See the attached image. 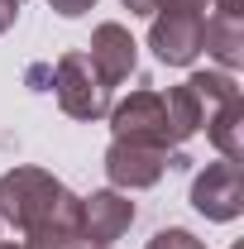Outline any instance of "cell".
Returning a JSON list of instances; mask_svg holds the SVG:
<instances>
[{
	"mask_svg": "<svg viewBox=\"0 0 244 249\" xmlns=\"http://www.w3.org/2000/svg\"><path fill=\"white\" fill-rule=\"evenodd\" d=\"M0 225H15L19 235L48 230V225L82 230V196L67 182H58L48 168L19 163L0 178Z\"/></svg>",
	"mask_w": 244,
	"mask_h": 249,
	"instance_id": "cell-1",
	"label": "cell"
},
{
	"mask_svg": "<svg viewBox=\"0 0 244 249\" xmlns=\"http://www.w3.org/2000/svg\"><path fill=\"white\" fill-rule=\"evenodd\" d=\"M53 96H58V110L72 120H105L110 115V87L96 77V67L87 53H62L53 67Z\"/></svg>",
	"mask_w": 244,
	"mask_h": 249,
	"instance_id": "cell-2",
	"label": "cell"
},
{
	"mask_svg": "<svg viewBox=\"0 0 244 249\" xmlns=\"http://www.w3.org/2000/svg\"><path fill=\"white\" fill-rule=\"evenodd\" d=\"M201 34H206V10L158 5V15H149V48L163 67H192L201 58Z\"/></svg>",
	"mask_w": 244,
	"mask_h": 249,
	"instance_id": "cell-3",
	"label": "cell"
},
{
	"mask_svg": "<svg viewBox=\"0 0 244 249\" xmlns=\"http://www.w3.org/2000/svg\"><path fill=\"white\" fill-rule=\"evenodd\" d=\"M182 163L173 149H158V144H129V139H110L105 149V178L115 192H149L163 182V173Z\"/></svg>",
	"mask_w": 244,
	"mask_h": 249,
	"instance_id": "cell-4",
	"label": "cell"
},
{
	"mask_svg": "<svg viewBox=\"0 0 244 249\" xmlns=\"http://www.w3.org/2000/svg\"><path fill=\"white\" fill-rule=\"evenodd\" d=\"M192 206L196 216L215 220V225H230L244 216V168L230 158H215L206 163L196 178H192Z\"/></svg>",
	"mask_w": 244,
	"mask_h": 249,
	"instance_id": "cell-5",
	"label": "cell"
},
{
	"mask_svg": "<svg viewBox=\"0 0 244 249\" xmlns=\"http://www.w3.org/2000/svg\"><path fill=\"white\" fill-rule=\"evenodd\" d=\"M110 139H129V144H158L173 149L168 139V110H163V91H129L124 101H110Z\"/></svg>",
	"mask_w": 244,
	"mask_h": 249,
	"instance_id": "cell-6",
	"label": "cell"
},
{
	"mask_svg": "<svg viewBox=\"0 0 244 249\" xmlns=\"http://www.w3.org/2000/svg\"><path fill=\"white\" fill-rule=\"evenodd\" d=\"M87 58H91L96 77L115 91L120 82H129V77H134V67H139V43H134V34L124 29L120 19H101V24L91 29Z\"/></svg>",
	"mask_w": 244,
	"mask_h": 249,
	"instance_id": "cell-7",
	"label": "cell"
},
{
	"mask_svg": "<svg viewBox=\"0 0 244 249\" xmlns=\"http://www.w3.org/2000/svg\"><path fill=\"white\" fill-rule=\"evenodd\" d=\"M129 225H134V201H129V192L101 187L91 196H82V240L91 249H110L120 235H129Z\"/></svg>",
	"mask_w": 244,
	"mask_h": 249,
	"instance_id": "cell-8",
	"label": "cell"
},
{
	"mask_svg": "<svg viewBox=\"0 0 244 249\" xmlns=\"http://www.w3.org/2000/svg\"><path fill=\"white\" fill-rule=\"evenodd\" d=\"M201 53L215 58L220 72H240L244 67V10H211L206 15Z\"/></svg>",
	"mask_w": 244,
	"mask_h": 249,
	"instance_id": "cell-9",
	"label": "cell"
},
{
	"mask_svg": "<svg viewBox=\"0 0 244 249\" xmlns=\"http://www.w3.org/2000/svg\"><path fill=\"white\" fill-rule=\"evenodd\" d=\"M206 129V139H211V149L220 158H230V163H244V96L235 101H225L220 110H215L211 120L201 124Z\"/></svg>",
	"mask_w": 244,
	"mask_h": 249,
	"instance_id": "cell-10",
	"label": "cell"
},
{
	"mask_svg": "<svg viewBox=\"0 0 244 249\" xmlns=\"http://www.w3.org/2000/svg\"><path fill=\"white\" fill-rule=\"evenodd\" d=\"M163 110H168V139H173V149H182L192 134H201V124H206V115H201V101L192 96V87H168L163 91Z\"/></svg>",
	"mask_w": 244,
	"mask_h": 249,
	"instance_id": "cell-11",
	"label": "cell"
},
{
	"mask_svg": "<svg viewBox=\"0 0 244 249\" xmlns=\"http://www.w3.org/2000/svg\"><path fill=\"white\" fill-rule=\"evenodd\" d=\"M187 87H192V96L201 101V115H206V120H211L225 101H235V96H240L235 72H220V67H211V72H192V77H187Z\"/></svg>",
	"mask_w": 244,
	"mask_h": 249,
	"instance_id": "cell-12",
	"label": "cell"
},
{
	"mask_svg": "<svg viewBox=\"0 0 244 249\" xmlns=\"http://www.w3.org/2000/svg\"><path fill=\"white\" fill-rule=\"evenodd\" d=\"M19 249H87V240L72 225H48V230H29L19 240Z\"/></svg>",
	"mask_w": 244,
	"mask_h": 249,
	"instance_id": "cell-13",
	"label": "cell"
},
{
	"mask_svg": "<svg viewBox=\"0 0 244 249\" xmlns=\"http://www.w3.org/2000/svg\"><path fill=\"white\" fill-rule=\"evenodd\" d=\"M144 249H206V240H196L187 225H168V230H158Z\"/></svg>",
	"mask_w": 244,
	"mask_h": 249,
	"instance_id": "cell-14",
	"label": "cell"
},
{
	"mask_svg": "<svg viewBox=\"0 0 244 249\" xmlns=\"http://www.w3.org/2000/svg\"><path fill=\"white\" fill-rule=\"evenodd\" d=\"M53 10H58L62 19H82L87 10H96V0H48Z\"/></svg>",
	"mask_w": 244,
	"mask_h": 249,
	"instance_id": "cell-15",
	"label": "cell"
},
{
	"mask_svg": "<svg viewBox=\"0 0 244 249\" xmlns=\"http://www.w3.org/2000/svg\"><path fill=\"white\" fill-rule=\"evenodd\" d=\"M15 19H19V0H0V34L15 29Z\"/></svg>",
	"mask_w": 244,
	"mask_h": 249,
	"instance_id": "cell-16",
	"label": "cell"
},
{
	"mask_svg": "<svg viewBox=\"0 0 244 249\" xmlns=\"http://www.w3.org/2000/svg\"><path fill=\"white\" fill-rule=\"evenodd\" d=\"M158 5H163V0H124V10H129V15H144V19L158 15Z\"/></svg>",
	"mask_w": 244,
	"mask_h": 249,
	"instance_id": "cell-17",
	"label": "cell"
},
{
	"mask_svg": "<svg viewBox=\"0 0 244 249\" xmlns=\"http://www.w3.org/2000/svg\"><path fill=\"white\" fill-rule=\"evenodd\" d=\"M163 5H182V10H206L211 0H163Z\"/></svg>",
	"mask_w": 244,
	"mask_h": 249,
	"instance_id": "cell-18",
	"label": "cell"
},
{
	"mask_svg": "<svg viewBox=\"0 0 244 249\" xmlns=\"http://www.w3.org/2000/svg\"><path fill=\"white\" fill-rule=\"evenodd\" d=\"M0 249H19V245H15V240H0Z\"/></svg>",
	"mask_w": 244,
	"mask_h": 249,
	"instance_id": "cell-19",
	"label": "cell"
},
{
	"mask_svg": "<svg viewBox=\"0 0 244 249\" xmlns=\"http://www.w3.org/2000/svg\"><path fill=\"white\" fill-rule=\"evenodd\" d=\"M19 5H24V0H19Z\"/></svg>",
	"mask_w": 244,
	"mask_h": 249,
	"instance_id": "cell-20",
	"label": "cell"
},
{
	"mask_svg": "<svg viewBox=\"0 0 244 249\" xmlns=\"http://www.w3.org/2000/svg\"><path fill=\"white\" fill-rule=\"evenodd\" d=\"M87 249H91V245H87Z\"/></svg>",
	"mask_w": 244,
	"mask_h": 249,
	"instance_id": "cell-21",
	"label": "cell"
}]
</instances>
